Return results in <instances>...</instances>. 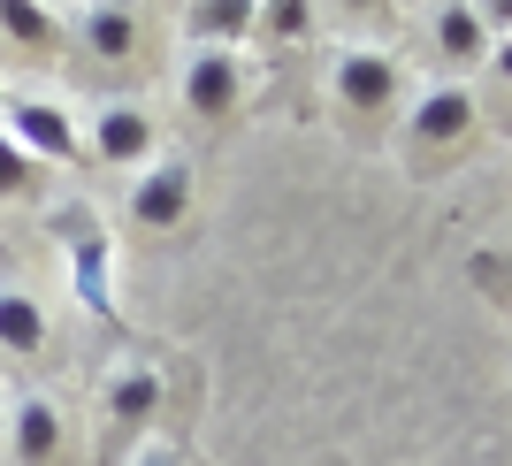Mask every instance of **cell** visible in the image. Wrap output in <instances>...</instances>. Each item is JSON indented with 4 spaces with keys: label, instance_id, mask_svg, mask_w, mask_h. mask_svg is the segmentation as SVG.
Masks as SVG:
<instances>
[{
    "label": "cell",
    "instance_id": "cell-17",
    "mask_svg": "<svg viewBox=\"0 0 512 466\" xmlns=\"http://www.w3.org/2000/svg\"><path fill=\"white\" fill-rule=\"evenodd\" d=\"M497 69H505V77H512V46H505V54H497Z\"/></svg>",
    "mask_w": 512,
    "mask_h": 466
},
{
    "label": "cell",
    "instance_id": "cell-2",
    "mask_svg": "<svg viewBox=\"0 0 512 466\" xmlns=\"http://www.w3.org/2000/svg\"><path fill=\"white\" fill-rule=\"evenodd\" d=\"M16 459L23 466H62V413H54L46 398L16 405Z\"/></svg>",
    "mask_w": 512,
    "mask_h": 466
},
{
    "label": "cell",
    "instance_id": "cell-13",
    "mask_svg": "<svg viewBox=\"0 0 512 466\" xmlns=\"http://www.w3.org/2000/svg\"><path fill=\"white\" fill-rule=\"evenodd\" d=\"M199 31H222V39H230V31H245V23H253V8H237V0H222V8H199Z\"/></svg>",
    "mask_w": 512,
    "mask_h": 466
},
{
    "label": "cell",
    "instance_id": "cell-5",
    "mask_svg": "<svg viewBox=\"0 0 512 466\" xmlns=\"http://www.w3.org/2000/svg\"><path fill=\"white\" fill-rule=\"evenodd\" d=\"M46 344V314L23 291H0V352H39Z\"/></svg>",
    "mask_w": 512,
    "mask_h": 466
},
{
    "label": "cell",
    "instance_id": "cell-8",
    "mask_svg": "<svg viewBox=\"0 0 512 466\" xmlns=\"http://www.w3.org/2000/svg\"><path fill=\"white\" fill-rule=\"evenodd\" d=\"M467 123H474L467 92H428V100H421V115H413V130H421L428 146H436V138H459Z\"/></svg>",
    "mask_w": 512,
    "mask_h": 466
},
{
    "label": "cell",
    "instance_id": "cell-16",
    "mask_svg": "<svg viewBox=\"0 0 512 466\" xmlns=\"http://www.w3.org/2000/svg\"><path fill=\"white\" fill-rule=\"evenodd\" d=\"M138 466H176V459H169V451H153V459H138Z\"/></svg>",
    "mask_w": 512,
    "mask_h": 466
},
{
    "label": "cell",
    "instance_id": "cell-7",
    "mask_svg": "<svg viewBox=\"0 0 512 466\" xmlns=\"http://www.w3.org/2000/svg\"><path fill=\"white\" fill-rule=\"evenodd\" d=\"M230 100H237V62L199 54V62H192V107H199V115H222Z\"/></svg>",
    "mask_w": 512,
    "mask_h": 466
},
{
    "label": "cell",
    "instance_id": "cell-9",
    "mask_svg": "<svg viewBox=\"0 0 512 466\" xmlns=\"http://www.w3.org/2000/svg\"><path fill=\"white\" fill-rule=\"evenodd\" d=\"M85 39H92V54L123 62L130 46H138V23H130V8H92V16H85Z\"/></svg>",
    "mask_w": 512,
    "mask_h": 466
},
{
    "label": "cell",
    "instance_id": "cell-14",
    "mask_svg": "<svg viewBox=\"0 0 512 466\" xmlns=\"http://www.w3.org/2000/svg\"><path fill=\"white\" fill-rule=\"evenodd\" d=\"M100 276H107V260H100V245H92V253L77 260V291H85L92 306H100V314H107V283H100Z\"/></svg>",
    "mask_w": 512,
    "mask_h": 466
},
{
    "label": "cell",
    "instance_id": "cell-15",
    "mask_svg": "<svg viewBox=\"0 0 512 466\" xmlns=\"http://www.w3.org/2000/svg\"><path fill=\"white\" fill-rule=\"evenodd\" d=\"M23 176H31V161H23V153L0 138V199H8V191H23Z\"/></svg>",
    "mask_w": 512,
    "mask_h": 466
},
{
    "label": "cell",
    "instance_id": "cell-11",
    "mask_svg": "<svg viewBox=\"0 0 512 466\" xmlns=\"http://www.w3.org/2000/svg\"><path fill=\"white\" fill-rule=\"evenodd\" d=\"M436 39H444V54L467 62V54H482V16H474V8H444V16H436Z\"/></svg>",
    "mask_w": 512,
    "mask_h": 466
},
{
    "label": "cell",
    "instance_id": "cell-6",
    "mask_svg": "<svg viewBox=\"0 0 512 466\" xmlns=\"http://www.w3.org/2000/svg\"><path fill=\"white\" fill-rule=\"evenodd\" d=\"M92 138H100L107 161H138V153L153 146V123L138 115V107H115V115H100V130H92Z\"/></svg>",
    "mask_w": 512,
    "mask_h": 466
},
{
    "label": "cell",
    "instance_id": "cell-12",
    "mask_svg": "<svg viewBox=\"0 0 512 466\" xmlns=\"http://www.w3.org/2000/svg\"><path fill=\"white\" fill-rule=\"evenodd\" d=\"M0 23L16 31L23 46H54V16L46 8H23V0H0Z\"/></svg>",
    "mask_w": 512,
    "mask_h": 466
},
{
    "label": "cell",
    "instance_id": "cell-3",
    "mask_svg": "<svg viewBox=\"0 0 512 466\" xmlns=\"http://www.w3.org/2000/svg\"><path fill=\"white\" fill-rule=\"evenodd\" d=\"M390 92H398V69H390V62H375V54H344V62H337V100L383 107Z\"/></svg>",
    "mask_w": 512,
    "mask_h": 466
},
{
    "label": "cell",
    "instance_id": "cell-4",
    "mask_svg": "<svg viewBox=\"0 0 512 466\" xmlns=\"http://www.w3.org/2000/svg\"><path fill=\"white\" fill-rule=\"evenodd\" d=\"M184 199H192V176L176 169V161H161V169L138 184V199H130V207H138V222H176V214H184Z\"/></svg>",
    "mask_w": 512,
    "mask_h": 466
},
{
    "label": "cell",
    "instance_id": "cell-10",
    "mask_svg": "<svg viewBox=\"0 0 512 466\" xmlns=\"http://www.w3.org/2000/svg\"><path fill=\"white\" fill-rule=\"evenodd\" d=\"M107 405H115V421H146L153 405H161V382L153 375H123L115 390H107Z\"/></svg>",
    "mask_w": 512,
    "mask_h": 466
},
{
    "label": "cell",
    "instance_id": "cell-1",
    "mask_svg": "<svg viewBox=\"0 0 512 466\" xmlns=\"http://www.w3.org/2000/svg\"><path fill=\"white\" fill-rule=\"evenodd\" d=\"M8 146L16 153H46V161H69L77 138H69V123L46 100H23V107H8Z\"/></svg>",
    "mask_w": 512,
    "mask_h": 466
}]
</instances>
